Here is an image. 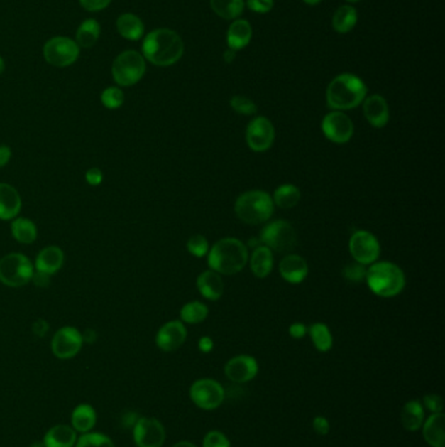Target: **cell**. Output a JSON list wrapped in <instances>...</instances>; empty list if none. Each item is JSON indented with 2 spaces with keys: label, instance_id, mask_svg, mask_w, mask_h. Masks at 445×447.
Wrapping results in <instances>:
<instances>
[{
  "label": "cell",
  "instance_id": "cell-1",
  "mask_svg": "<svg viewBox=\"0 0 445 447\" xmlns=\"http://www.w3.org/2000/svg\"><path fill=\"white\" fill-rule=\"evenodd\" d=\"M185 43L178 33L171 29H155L143 42V57L160 67L177 63L183 55Z\"/></svg>",
  "mask_w": 445,
  "mask_h": 447
},
{
  "label": "cell",
  "instance_id": "cell-2",
  "mask_svg": "<svg viewBox=\"0 0 445 447\" xmlns=\"http://www.w3.org/2000/svg\"><path fill=\"white\" fill-rule=\"evenodd\" d=\"M248 258L247 246L241 239L229 237L219 239L211 247L208 254V264L219 275L231 276L246 267Z\"/></svg>",
  "mask_w": 445,
  "mask_h": 447
},
{
  "label": "cell",
  "instance_id": "cell-3",
  "mask_svg": "<svg viewBox=\"0 0 445 447\" xmlns=\"http://www.w3.org/2000/svg\"><path fill=\"white\" fill-rule=\"evenodd\" d=\"M366 95L367 87L358 76L344 73L328 85L326 104L337 112L351 110L363 102Z\"/></svg>",
  "mask_w": 445,
  "mask_h": 447
},
{
  "label": "cell",
  "instance_id": "cell-4",
  "mask_svg": "<svg viewBox=\"0 0 445 447\" xmlns=\"http://www.w3.org/2000/svg\"><path fill=\"white\" fill-rule=\"evenodd\" d=\"M368 288L383 298L396 297L404 291L406 279L402 269L392 262H375L366 272Z\"/></svg>",
  "mask_w": 445,
  "mask_h": 447
},
{
  "label": "cell",
  "instance_id": "cell-5",
  "mask_svg": "<svg viewBox=\"0 0 445 447\" xmlns=\"http://www.w3.org/2000/svg\"><path fill=\"white\" fill-rule=\"evenodd\" d=\"M235 215L244 224L258 225L272 217L275 203L272 196L263 190H251L243 193L235 202Z\"/></svg>",
  "mask_w": 445,
  "mask_h": 447
},
{
  "label": "cell",
  "instance_id": "cell-6",
  "mask_svg": "<svg viewBox=\"0 0 445 447\" xmlns=\"http://www.w3.org/2000/svg\"><path fill=\"white\" fill-rule=\"evenodd\" d=\"M145 58L136 50H126L114 60L111 67L114 82L119 87H132L145 75Z\"/></svg>",
  "mask_w": 445,
  "mask_h": 447
},
{
  "label": "cell",
  "instance_id": "cell-7",
  "mask_svg": "<svg viewBox=\"0 0 445 447\" xmlns=\"http://www.w3.org/2000/svg\"><path fill=\"white\" fill-rule=\"evenodd\" d=\"M34 266L21 252H11L0 259V283L9 288H20L32 281Z\"/></svg>",
  "mask_w": 445,
  "mask_h": 447
},
{
  "label": "cell",
  "instance_id": "cell-8",
  "mask_svg": "<svg viewBox=\"0 0 445 447\" xmlns=\"http://www.w3.org/2000/svg\"><path fill=\"white\" fill-rule=\"evenodd\" d=\"M260 239L272 252H289L297 244V233L290 222L275 220L261 230Z\"/></svg>",
  "mask_w": 445,
  "mask_h": 447
},
{
  "label": "cell",
  "instance_id": "cell-9",
  "mask_svg": "<svg viewBox=\"0 0 445 447\" xmlns=\"http://www.w3.org/2000/svg\"><path fill=\"white\" fill-rule=\"evenodd\" d=\"M80 57V48L68 37H54L43 46V58L49 65L59 68L72 65Z\"/></svg>",
  "mask_w": 445,
  "mask_h": 447
},
{
  "label": "cell",
  "instance_id": "cell-10",
  "mask_svg": "<svg viewBox=\"0 0 445 447\" xmlns=\"http://www.w3.org/2000/svg\"><path fill=\"white\" fill-rule=\"evenodd\" d=\"M348 250L356 263L368 266L379 258L380 244L373 233L367 230H356L348 241Z\"/></svg>",
  "mask_w": 445,
  "mask_h": 447
},
{
  "label": "cell",
  "instance_id": "cell-11",
  "mask_svg": "<svg viewBox=\"0 0 445 447\" xmlns=\"http://www.w3.org/2000/svg\"><path fill=\"white\" fill-rule=\"evenodd\" d=\"M189 397L199 408L211 411L222 404L225 399V390L214 379H199L191 386Z\"/></svg>",
  "mask_w": 445,
  "mask_h": 447
},
{
  "label": "cell",
  "instance_id": "cell-12",
  "mask_svg": "<svg viewBox=\"0 0 445 447\" xmlns=\"http://www.w3.org/2000/svg\"><path fill=\"white\" fill-rule=\"evenodd\" d=\"M275 131L272 122L265 117H256L247 126L246 140L253 152H267L275 143Z\"/></svg>",
  "mask_w": 445,
  "mask_h": 447
},
{
  "label": "cell",
  "instance_id": "cell-13",
  "mask_svg": "<svg viewBox=\"0 0 445 447\" xmlns=\"http://www.w3.org/2000/svg\"><path fill=\"white\" fill-rule=\"evenodd\" d=\"M322 130L325 138L332 143L346 144L354 135V124L348 115L334 110L324 117Z\"/></svg>",
  "mask_w": 445,
  "mask_h": 447
},
{
  "label": "cell",
  "instance_id": "cell-14",
  "mask_svg": "<svg viewBox=\"0 0 445 447\" xmlns=\"http://www.w3.org/2000/svg\"><path fill=\"white\" fill-rule=\"evenodd\" d=\"M84 343V338L80 331L75 327L67 325L59 328L53 340H51V350L60 360L72 358L80 352Z\"/></svg>",
  "mask_w": 445,
  "mask_h": 447
},
{
  "label": "cell",
  "instance_id": "cell-15",
  "mask_svg": "<svg viewBox=\"0 0 445 447\" xmlns=\"http://www.w3.org/2000/svg\"><path fill=\"white\" fill-rule=\"evenodd\" d=\"M165 438L163 425L153 417H141L133 426V441L138 447H162Z\"/></svg>",
  "mask_w": 445,
  "mask_h": 447
},
{
  "label": "cell",
  "instance_id": "cell-16",
  "mask_svg": "<svg viewBox=\"0 0 445 447\" xmlns=\"http://www.w3.org/2000/svg\"><path fill=\"white\" fill-rule=\"evenodd\" d=\"M187 339V328L182 321H170L162 325L155 336V344L163 352H174Z\"/></svg>",
  "mask_w": 445,
  "mask_h": 447
},
{
  "label": "cell",
  "instance_id": "cell-17",
  "mask_svg": "<svg viewBox=\"0 0 445 447\" xmlns=\"http://www.w3.org/2000/svg\"><path fill=\"white\" fill-rule=\"evenodd\" d=\"M259 372V364L255 358L247 355L233 357L225 365V375L234 383L250 382Z\"/></svg>",
  "mask_w": 445,
  "mask_h": 447
},
{
  "label": "cell",
  "instance_id": "cell-18",
  "mask_svg": "<svg viewBox=\"0 0 445 447\" xmlns=\"http://www.w3.org/2000/svg\"><path fill=\"white\" fill-rule=\"evenodd\" d=\"M65 264V252L57 246H48L42 249L34 264V271L40 272L43 275L51 276L57 274Z\"/></svg>",
  "mask_w": 445,
  "mask_h": 447
},
{
  "label": "cell",
  "instance_id": "cell-19",
  "mask_svg": "<svg viewBox=\"0 0 445 447\" xmlns=\"http://www.w3.org/2000/svg\"><path fill=\"white\" fill-rule=\"evenodd\" d=\"M363 113L367 122L373 127L383 129L389 121V107L385 98L379 95H373L366 98L363 104Z\"/></svg>",
  "mask_w": 445,
  "mask_h": 447
},
{
  "label": "cell",
  "instance_id": "cell-20",
  "mask_svg": "<svg viewBox=\"0 0 445 447\" xmlns=\"http://www.w3.org/2000/svg\"><path fill=\"white\" fill-rule=\"evenodd\" d=\"M23 200L16 188L9 183H0V220L16 219L21 211Z\"/></svg>",
  "mask_w": 445,
  "mask_h": 447
},
{
  "label": "cell",
  "instance_id": "cell-21",
  "mask_svg": "<svg viewBox=\"0 0 445 447\" xmlns=\"http://www.w3.org/2000/svg\"><path fill=\"white\" fill-rule=\"evenodd\" d=\"M280 274L290 284H300L308 275V264L300 255H286L280 263Z\"/></svg>",
  "mask_w": 445,
  "mask_h": 447
},
{
  "label": "cell",
  "instance_id": "cell-22",
  "mask_svg": "<svg viewBox=\"0 0 445 447\" xmlns=\"http://www.w3.org/2000/svg\"><path fill=\"white\" fill-rule=\"evenodd\" d=\"M196 284L202 297L211 301H217L225 292V284L222 277L213 269L202 272L200 276L197 277Z\"/></svg>",
  "mask_w": 445,
  "mask_h": 447
},
{
  "label": "cell",
  "instance_id": "cell-23",
  "mask_svg": "<svg viewBox=\"0 0 445 447\" xmlns=\"http://www.w3.org/2000/svg\"><path fill=\"white\" fill-rule=\"evenodd\" d=\"M444 415H443V412H440V414H434V415L429 416V419L422 425L423 437L429 446L444 447Z\"/></svg>",
  "mask_w": 445,
  "mask_h": 447
},
{
  "label": "cell",
  "instance_id": "cell-24",
  "mask_svg": "<svg viewBox=\"0 0 445 447\" xmlns=\"http://www.w3.org/2000/svg\"><path fill=\"white\" fill-rule=\"evenodd\" d=\"M273 252L268 249L267 246H258L252 252L250 264L253 276L258 279H265L270 275L273 269Z\"/></svg>",
  "mask_w": 445,
  "mask_h": 447
},
{
  "label": "cell",
  "instance_id": "cell-25",
  "mask_svg": "<svg viewBox=\"0 0 445 447\" xmlns=\"http://www.w3.org/2000/svg\"><path fill=\"white\" fill-rule=\"evenodd\" d=\"M76 442H77L76 431L68 425L53 426L46 433L43 439L45 447H73Z\"/></svg>",
  "mask_w": 445,
  "mask_h": 447
},
{
  "label": "cell",
  "instance_id": "cell-26",
  "mask_svg": "<svg viewBox=\"0 0 445 447\" xmlns=\"http://www.w3.org/2000/svg\"><path fill=\"white\" fill-rule=\"evenodd\" d=\"M116 31L123 38L138 41L144 36V23L133 14H123L116 20Z\"/></svg>",
  "mask_w": 445,
  "mask_h": 447
},
{
  "label": "cell",
  "instance_id": "cell-27",
  "mask_svg": "<svg viewBox=\"0 0 445 447\" xmlns=\"http://www.w3.org/2000/svg\"><path fill=\"white\" fill-rule=\"evenodd\" d=\"M424 423V409L418 400H410L401 411V424L406 431H419Z\"/></svg>",
  "mask_w": 445,
  "mask_h": 447
},
{
  "label": "cell",
  "instance_id": "cell-28",
  "mask_svg": "<svg viewBox=\"0 0 445 447\" xmlns=\"http://www.w3.org/2000/svg\"><path fill=\"white\" fill-rule=\"evenodd\" d=\"M251 37V25L248 24L246 20H236L229 28L227 45L230 49L238 51L250 43Z\"/></svg>",
  "mask_w": 445,
  "mask_h": 447
},
{
  "label": "cell",
  "instance_id": "cell-29",
  "mask_svg": "<svg viewBox=\"0 0 445 447\" xmlns=\"http://www.w3.org/2000/svg\"><path fill=\"white\" fill-rule=\"evenodd\" d=\"M72 428L76 431L80 433H89L97 421V414L96 409L89 404H80L73 409L72 412Z\"/></svg>",
  "mask_w": 445,
  "mask_h": 447
},
{
  "label": "cell",
  "instance_id": "cell-30",
  "mask_svg": "<svg viewBox=\"0 0 445 447\" xmlns=\"http://www.w3.org/2000/svg\"><path fill=\"white\" fill-rule=\"evenodd\" d=\"M101 36V25L94 18H88L81 23L76 32V43L79 48L90 49L93 48Z\"/></svg>",
  "mask_w": 445,
  "mask_h": 447
},
{
  "label": "cell",
  "instance_id": "cell-31",
  "mask_svg": "<svg viewBox=\"0 0 445 447\" xmlns=\"http://www.w3.org/2000/svg\"><path fill=\"white\" fill-rule=\"evenodd\" d=\"M11 232L13 238L20 244H31L37 239L38 230L32 220L18 217L12 221Z\"/></svg>",
  "mask_w": 445,
  "mask_h": 447
},
{
  "label": "cell",
  "instance_id": "cell-32",
  "mask_svg": "<svg viewBox=\"0 0 445 447\" xmlns=\"http://www.w3.org/2000/svg\"><path fill=\"white\" fill-rule=\"evenodd\" d=\"M272 199L277 207H280L282 210H289V208H292L300 203V188L294 186V185H290V183H286V185L275 188V195Z\"/></svg>",
  "mask_w": 445,
  "mask_h": 447
},
{
  "label": "cell",
  "instance_id": "cell-33",
  "mask_svg": "<svg viewBox=\"0 0 445 447\" xmlns=\"http://www.w3.org/2000/svg\"><path fill=\"white\" fill-rule=\"evenodd\" d=\"M308 333H309V336L312 339L316 350L319 352H328V350H332V333H331L329 327L325 323L317 322V323L309 325Z\"/></svg>",
  "mask_w": 445,
  "mask_h": 447
},
{
  "label": "cell",
  "instance_id": "cell-34",
  "mask_svg": "<svg viewBox=\"0 0 445 447\" xmlns=\"http://www.w3.org/2000/svg\"><path fill=\"white\" fill-rule=\"evenodd\" d=\"M208 314H209L208 306L204 305L202 302H188L180 310V319L185 323L197 325V323L204 322L208 318Z\"/></svg>",
  "mask_w": 445,
  "mask_h": 447
},
{
  "label": "cell",
  "instance_id": "cell-35",
  "mask_svg": "<svg viewBox=\"0 0 445 447\" xmlns=\"http://www.w3.org/2000/svg\"><path fill=\"white\" fill-rule=\"evenodd\" d=\"M358 15L356 9L344 6L336 11L333 16V28L339 33H348L356 26Z\"/></svg>",
  "mask_w": 445,
  "mask_h": 447
},
{
  "label": "cell",
  "instance_id": "cell-36",
  "mask_svg": "<svg viewBox=\"0 0 445 447\" xmlns=\"http://www.w3.org/2000/svg\"><path fill=\"white\" fill-rule=\"evenodd\" d=\"M211 9L222 18L233 20L242 15L244 9L243 0H211Z\"/></svg>",
  "mask_w": 445,
  "mask_h": 447
},
{
  "label": "cell",
  "instance_id": "cell-37",
  "mask_svg": "<svg viewBox=\"0 0 445 447\" xmlns=\"http://www.w3.org/2000/svg\"><path fill=\"white\" fill-rule=\"evenodd\" d=\"M124 93L118 87H109L101 95V102L109 110H116L124 104Z\"/></svg>",
  "mask_w": 445,
  "mask_h": 447
},
{
  "label": "cell",
  "instance_id": "cell-38",
  "mask_svg": "<svg viewBox=\"0 0 445 447\" xmlns=\"http://www.w3.org/2000/svg\"><path fill=\"white\" fill-rule=\"evenodd\" d=\"M76 447H115L113 441L101 433H85L77 439Z\"/></svg>",
  "mask_w": 445,
  "mask_h": 447
},
{
  "label": "cell",
  "instance_id": "cell-39",
  "mask_svg": "<svg viewBox=\"0 0 445 447\" xmlns=\"http://www.w3.org/2000/svg\"><path fill=\"white\" fill-rule=\"evenodd\" d=\"M187 249L189 254H192L196 258H202L209 252L208 239L202 235H194L187 242Z\"/></svg>",
  "mask_w": 445,
  "mask_h": 447
},
{
  "label": "cell",
  "instance_id": "cell-40",
  "mask_svg": "<svg viewBox=\"0 0 445 447\" xmlns=\"http://www.w3.org/2000/svg\"><path fill=\"white\" fill-rule=\"evenodd\" d=\"M230 105L233 110L242 115H252L258 112V106L251 98L244 96H234L230 99Z\"/></svg>",
  "mask_w": 445,
  "mask_h": 447
},
{
  "label": "cell",
  "instance_id": "cell-41",
  "mask_svg": "<svg viewBox=\"0 0 445 447\" xmlns=\"http://www.w3.org/2000/svg\"><path fill=\"white\" fill-rule=\"evenodd\" d=\"M366 272L367 269L361 263H350L346 264L342 269V276L348 283H361L366 280Z\"/></svg>",
  "mask_w": 445,
  "mask_h": 447
},
{
  "label": "cell",
  "instance_id": "cell-42",
  "mask_svg": "<svg viewBox=\"0 0 445 447\" xmlns=\"http://www.w3.org/2000/svg\"><path fill=\"white\" fill-rule=\"evenodd\" d=\"M202 447H231L230 441L221 431H209L202 441Z\"/></svg>",
  "mask_w": 445,
  "mask_h": 447
},
{
  "label": "cell",
  "instance_id": "cell-43",
  "mask_svg": "<svg viewBox=\"0 0 445 447\" xmlns=\"http://www.w3.org/2000/svg\"><path fill=\"white\" fill-rule=\"evenodd\" d=\"M423 404L431 411L432 414H440L443 412V398L437 394H429L424 395L423 398Z\"/></svg>",
  "mask_w": 445,
  "mask_h": 447
},
{
  "label": "cell",
  "instance_id": "cell-44",
  "mask_svg": "<svg viewBox=\"0 0 445 447\" xmlns=\"http://www.w3.org/2000/svg\"><path fill=\"white\" fill-rule=\"evenodd\" d=\"M79 1L81 7L89 12H99L107 9L111 3V0H79Z\"/></svg>",
  "mask_w": 445,
  "mask_h": 447
},
{
  "label": "cell",
  "instance_id": "cell-45",
  "mask_svg": "<svg viewBox=\"0 0 445 447\" xmlns=\"http://www.w3.org/2000/svg\"><path fill=\"white\" fill-rule=\"evenodd\" d=\"M273 0H248L247 6L248 9L258 12V14H268L270 9H273Z\"/></svg>",
  "mask_w": 445,
  "mask_h": 447
},
{
  "label": "cell",
  "instance_id": "cell-46",
  "mask_svg": "<svg viewBox=\"0 0 445 447\" xmlns=\"http://www.w3.org/2000/svg\"><path fill=\"white\" fill-rule=\"evenodd\" d=\"M85 179L90 186H99L104 181V173L99 168H90L89 171L85 173Z\"/></svg>",
  "mask_w": 445,
  "mask_h": 447
},
{
  "label": "cell",
  "instance_id": "cell-47",
  "mask_svg": "<svg viewBox=\"0 0 445 447\" xmlns=\"http://www.w3.org/2000/svg\"><path fill=\"white\" fill-rule=\"evenodd\" d=\"M312 426H314V431L319 434V436H326L328 433H329V429H331V425H329V421L323 417V416H317L314 419V423H312Z\"/></svg>",
  "mask_w": 445,
  "mask_h": 447
},
{
  "label": "cell",
  "instance_id": "cell-48",
  "mask_svg": "<svg viewBox=\"0 0 445 447\" xmlns=\"http://www.w3.org/2000/svg\"><path fill=\"white\" fill-rule=\"evenodd\" d=\"M289 333H290V336L294 338V339H302V338H304L306 333H307V327L303 325V323H300V322H295V323H292V325H290Z\"/></svg>",
  "mask_w": 445,
  "mask_h": 447
},
{
  "label": "cell",
  "instance_id": "cell-49",
  "mask_svg": "<svg viewBox=\"0 0 445 447\" xmlns=\"http://www.w3.org/2000/svg\"><path fill=\"white\" fill-rule=\"evenodd\" d=\"M12 157V149L9 146H0V169L9 163Z\"/></svg>",
  "mask_w": 445,
  "mask_h": 447
},
{
  "label": "cell",
  "instance_id": "cell-50",
  "mask_svg": "<svg viewBox=\"0 0 445 447\" xmlns=\"http://www.w3.org/2000/svg\"><path fill=\"white\" fill-rule=\"evenodd\" d=\"M33 331L37 333L38 336H45L46 333L49 331V325H48V322H46V321H43V319H38V321L33 325Z\"/></svg>",
  "mask_w": 445,
  "mask_h": 447
},
{
  "label": "cell",
  "instance_id": "cell-51",
  "mask_svg": "<svg viewBox=\"0 0 445 447\" xmlns=\"http://www.w3.org/2000/svg\"><path fill=\"white\" fill-rule=\"evenodd\" d=\"M214 347V343L211 340L209 336H202L199 342V350H202V353H209Z\"/></svg>",
  "mask_w": 445,
  "mask_h": 447
},
{
  "label": "cell",
  "instance_id": "cell-52",
  "mask_svg": "<svg viewBox=\"0 0 445 447\" xmlns=\"http://www.w3.org/2000/svg\"><path fill=\"white\" fill-rule=\"evenodd\" d=\"M32 280L34 283H35V284L38 285V286H48V285H49L50 276H48V275H43V274L37 272V271H34V275H33Z\"/></svg>",
  "mask_w": 445,
  "mask_h": 447
},
{
  "label": "cell",
  "instance_id": "cell-53",
  "mask_svg": "<svg viewBox=\"0 0 445 447\" xmlns=\"http://www.w3.org/2000/svg\"><path fill=\"white\" fill-rule=\"evenodd\" d=\"M224 58H225V60H226V63H231V62H233V60H234V58H235V51L234 50H227L226 53H225V55H224Z\"/></svg>",
  "mask_w": 445,
  "mask_h": 447
},
{
  "label": "cell",
  "instance_id": "cell-54",
  "mask_svg": "<svg viewBox=\"0 0 445 447\" xmlns=\"http://www.w3.org/2000/svg\"><path fill=\"white\" fill-rule=\"evenodd\" d=\"M172 447H197L194 446V443H191V442H186V441H182V442H178V443H175Z\"/></svg>",
  "mask_w": 445,
  "mask_h": 447
},
{
  "label": "cell",
  "instance_id": "cell-55",
  "mask_svg": "<svg viewBox=\"0 0 445 447\" xmlns=\"http://www.w3.org/2000/svg\"><path fill=\"white\" fill-rule=\"evenodd\" d=\"M4 70H6V63H4V59L0 57V75L4 72Z\"/></svg>",
  "mask_w": 445,
  "mask_h": 447
},
{
  "label": "cell",
  "instance_id": "cell-56",
  "mask_svg": "<svg viewBox=\"0 0 445 447\" xmlns=\"http://www.w3.org/2000/svg\"><path fill=\"white\" fill-rule=\"evenodd\" d=\"M304 1H306L307 4H312V6H314V4H317L320 0H304Z\"/></svg>",
  "mask_w": 445,
  "mask_h": 447
},
{
  "label": "cell",
  "instance_id": "cell-57",
  "mask_svg": "<svg viewBox=\"0 0 445 447\" xmlns=\"http://www.w3.org/2000/svg\"><path fill=\"white\" fill-rule=\"evenodd\" d=\"M348 1H358V0H348Z\"/></svg>",
  "mask_w": 445,
  "mask_h": 447
}]
</instances>
